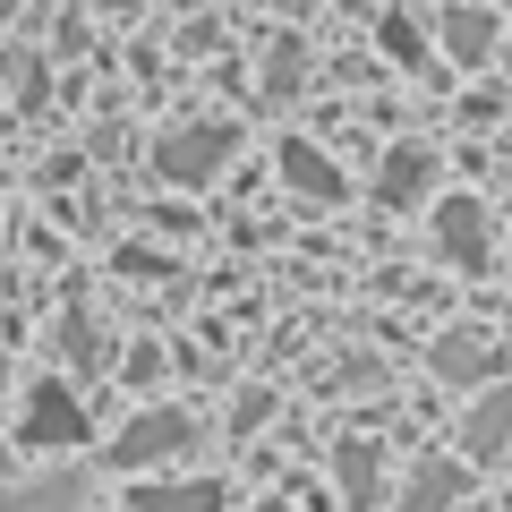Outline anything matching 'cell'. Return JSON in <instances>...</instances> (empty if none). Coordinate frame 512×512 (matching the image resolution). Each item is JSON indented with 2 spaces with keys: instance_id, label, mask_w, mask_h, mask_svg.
I'll return each instance as SVG.
<instances>
[{
  "instance_id": "2e32d148",
  "label": "cell",
  "mask_w": 512,
  "mask_h": 512,
  "mask_svg": "<svg viewBox=\"0 0 512 512\" xmlns=\"http://www.w3.org/2000/svg\"><path fill=\"white\" fill-rule=\"evenodd\" d=\"M504 512H512V504H504Z\"/></svg>"
},
{
  "instance_id": "277c9868",
  "label": "cell",
  "mask_w": 512,
  "mask_h": 512,
  "mask_svg": "<svg viewBox=\"0 0 512 512\" xmlns=\"http://www.w3.org/2000/svg\"><path fill=\"white\" fill-rule=\"evenodd\" d=\"M512 453V384H487V393H478V410L470 419H461V461H504Z\"/></svg>"
},
{
  "instance_id": "7a4b0ae2",
  "label": "cell",
  "mask_w": 512,
  "mask_h": 512,
  "mask_svg": "<svg viewBox=\"0 0 512 512\" xmlns=\"http://www.w3.org/2000/svg\"><path fill=\"white\" fill-rule=\"evenodd\" d=\"M231 154H239V128H171L154 163H163V180H180V188H205L222 163H231Z\"/></svg>"
},
{
  "instance_id": "52a82bcc",
  "label": "cell",
  "mask_w": 512,
  "mask_h": 512,
  "mask_svg": "<svg viewBox=\"0 0 512 512\" xmlns=\"http://www.w3.org/2000/svg\"><path fill=\"white\" fill-rule=\"evenodd\" d=\"M333 470H342V504L350 512H376L384 504V444L376 436H350L342 453H333Z\"/></svg>"
},
{
  "instance_id": "30bf717a",
  "label": "cell",
  "mask_w": 512,
  "mask_h": 512,
  "mask_svg": "<svg viewBox=\"0 0 512 512\" xmlns=\"http://www.w3.org/2000/svg\"><path fill=\"white\" fill-rule=\"evenodd\" d=\"M282 180H291V188H299V197H325V205H333V197H342V188H350V180H342V171H333V163H325V154H316V146H308V137H291V146H282Z\"/></svg>"
},
{
  "instance_id": "ba28073f",
  "label": "cell",
  "mask_w": 512,
  "mask_h": 512,
  "mask_svg": "<svg viewBox=\"0 0 512 512\" xmlns=\"http://www.w3.org/2000/svg\"><path fill=\"white\" fill-rule=\"evenodd\" d=\"M0 512H86V470H43L0 495Z\"/></svg>"
},
{
  "instance_id": "3957f363",
  "label": "cell",
  "mask_w": 512,
  "mask_h": 512,
  "mask_svg": "<svg viewBox=\"0 0 512 512\" xmlns=\"http://www.w3.org/2000/svg\"><path fill=\"white\" fill-rule=\"evenodd\" d=\"M26 444H86V402H77L69 384H35V393H26V427H18Z\"/></svg>"
},
{
  "instance_id": "4fadbf2b",
  "label": "cell",
  "mask_w": 512,
  "mask_h": 512,
  "mask_svg": "<svg viewBox=\"0 0 512 512\" xmlns=\"http://www.w3.org/2000/svg\"><path fill=\"white\" fill-rule=\"evenodd\" d=\"M444 43H453L461 60H478L495 43V18H487V9H453V18H444Z\"/></svg>"
},
{
  "instance_id": "9a60e30c",
  "label": "cell",
  "mask_w": 512,
  "mask_h": 512,
  "mask_svg": "<svg viewBox=\"0 0 512 512\" xmlns=\"http://www.w3.org/2000/svg\"><path fill=\"white\" fill-rule=\"evenodd\" d=\"M256 512H282V504H256Z\"/></svg>"
},
{
  "instance_id": "8fae6325",
  "label": "cell",
  "mask_w": 512,
  "mask_h": 512,
  "mask_svg": "<svg viewBox=\"0 0 512 512\" xmlns=\"http://www.w3.org/2000/svg\"><path fill=\"white\" fill-rule=\"evenodd\" d=\"M427 180H436V154L427 146H393V163H384V205H419L427 197Z\"/></svg>"
},
{
  "instance_id": "5b68a950",
  "label": "cell",
  "mask_w": 512,
  "mask_h": 512,
  "mask_svg": "<svg viewBox=\"0 0 512 512\" xmlns=\"http://www.w3.org/2000/svg\"><path fill=\"white\" fill-rule=\"evenodd\" d=\"M461 495H470V461L427 453L419 470H410V487H402V504H393V512H461Z\"/></svg>"
},
{
  "instance_id": "5bb4252c",
  "label": "cell",
  "mask_w": 512,
  "mask_h": 512,
  "mask_svg": "<svg viewBox=\"0 0 512 512\" xmlns=\"http://www.w3.org/2000/svg\"><path fill=\"white\" fill-rule=\"evenodd\" d=\"M384 52H393V60H419V26H402V18H384Z\"/></svg>"
},
{
  "instance_id": "9c48e42d",
  "label": "cell",
  "mask_w": 512,
  "mask_h": 512,
  "mask_svg": "<svg viewBox=\"0 0 512 512\" xmlns=\"http://www.w3.org/2000/svg\"><path fill=\"white\" fill-rule=\"evenodd\" d=\"M231 487L222 478H163V487H137V512H222Z\"/></svg>"
},
{
  "instance_id": "7c38bea8",
  "label": "cell",
  "mask_w": 512,
  "mask_h": 512,
  "mask_svg": "<svg viewBox=\"0 0 512 512\" xmlns=\"http://www.w3.org/2000/svg\"><path fill=\"white\" fill-rule=\"evenodd\" d=\"M436 376H444V384H487V376H495V359H487V342L453 333V342H436Z\"/></svg>"
},
{
  "instance_id": "6da1fadb",
  "label": "cell",
  "mask_w": 512,
  "mask_h": 512,
  "mask_svg": "<svg viewBox=\"0 0 512 512\" xmlns=\"http://www.w3.org/2000/svg\"><path fill=\"white\" fill-rule=\"evenodd\" d=\"M197 436H205V427L188 419V410H146L137 427H120V436H111V461H120V470H146V461L197 453Z\"/></svg>"
},
{
  "instance_id": "8992f818",
  "label": "cell",
  "mask_w": 512,
  "mask_h": 512,
  "mask_svg": "<svg viewBox=\"0 0 512 512\" xmlns=\"http://www.w3.org/2000/svg\"><path fill=\"white\" fill-rule=\"evenodd\" d=\"M436 248L453 256L461 274L487 265V214H478V197H444V205H436Z\"/></svg>"
}]
</instances>
